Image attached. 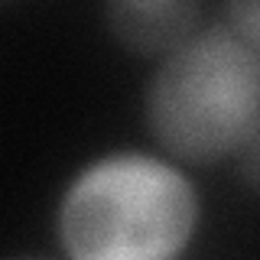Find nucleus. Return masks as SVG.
<instances>
[{"label": "nucleus", "mask_w": 260, "mask_h": 260, "mask_svg": "<svg viewBox=\"0 0 260 260\" xmlns=\"http://www.w3.org/2000/svg\"><path fill=\"white\" fill-rule=\"evenodd\" d=\"M143 114L153 140L182 162L241 153L260 127V49L228 23L195 32L153 72Z\"/></svg>", "instance_id": "f257e3e1"}, {"label": "nucleus", "mask_w": 260, "mask_h": 260, "mask_svg": "<svg viewBox=\"0 0 260 260\" xmlns=\"http://www.w3.org/2000/svg\"><path fill=\"white\" fill-rule=\"evenodd\" d=\"M199 221V195L146 153L98 159L69 185L59 238L72 260H173Z\"/></svg>", "instance_id": "f03ea898"}, {"label": "nucleus", "mask_w": 260, "mask_h": 260, "mask_svg": "<svg viewBox=\"0 0 260 260\" xmlns=\"http://www.w3.org/2000/svg\"><path fill=\"white\" fill-rule=\"evenodd\" d=\"M202 7L192 0H156V4H108L104 20L124 49L137 55H169L192 36Z\"/></svg>", "instance_id": "7ed1b4c3"}, {"label": "nucleus", "mask_w": 260, "mask_h": 260, "mask_svg": "<svg viewBox=\"0 0 260 260\" xmlns=\"http://www.w3.org/2000/svg\"><path fill=\"white\" fill-rule=\"evenodd\" d=\"M224 20L238 36H244L250 46L260 49V0H247V4H224Z\"/></svg>", "instance_id": "20e7f679"}, {"label": "nucleus", "mask_w": 260, "mask_h": 260, "mask_svg": "<svg viewBox=\"0 0 260 260\" xmlns=\"http://www.w3.org/2000/svg\"><path fill=\"white\" fill-rule=\"evenodd\" d=\"M241 176L254 192H260V127L241 146Z\"/></svg>", "instance_id": "39448f33"}, {"label": "nucleus", "mask_w": 260, "mask_h": 260, "mask_svg": "<svg viewBox=\"0 0 260 260\" xmlns=\"http://www.w3.org/2000/svg\"><path fill=\"white\" fill-rule=\"evenodd\" d=\"M16 260H43V257H16Z\"/></svg>", "instance_id": "423d86ee"}]
</instances>
